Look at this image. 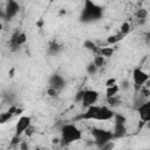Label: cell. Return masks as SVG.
<instances>
[{
	"label": "cell",
	"mask_w": 150,
	"mask_h": 150,
	"mask_svg": "<svg viewBox=\"0 0 150 150\" xmlns=\"http://www.w3.org/2000/svg\"><path fill=\"white\" fill-rule=\"evenodd\" d=\"M60 138L62 145H70L83 138V131L74 123H66L60 130Z\"/></svg>",
	"instance_id": "cell-1"
},
{
	"label": "cell",
	"mask_w": 150,
	"mask_h": 150,
	"mask_svg": "<svg viewBox=\"0 0 150 150\" xmlns=\"http://www.w3.org/2000/svg\"><path fill=\"white\" fill-rule=\"evenodd\" d=\"M91 136H93L94 143H95L98 148L102 146L103 144H105V143L112 141V138H115L111 130H107V129L101 128V127H100V128H97V127H96V128H93V129H91Z\"/></svg>",
	"instance_id": "cell-2"
},
{
	"label": "cell",
	"mask_w": 150,
	"mask_h": 150,
	"mask_svg": "<svg viewBox=\"0 0 150 150\" xmlns=\"http://www.w3.org/2000/svg\"><path fill=\"white\" fill-rule=\"evenodd\" d=\"M131 76H132V87L135 88L136 91H138L146 83V81L150 80V75L145 70H143L142 68H139V67L134 68Z\"/></svg>",
	"instance_id": "cell-3"
},
{
	"label": "cell",
	"mask_w": 150,
	"mask_h": 150,
	"mask_svg": "<svg viewBox=\"0 0 150 150\" xmlns=\"http://www.w3.org/2000/svg\"><path fill=\"white\" fill-rule=\"evenodd\" d=\"M84 9H83V20L86 21H89V20H95L97 18L101 16V13H102V9L95 5L94 2L91 1H86L84 2Z\"/></svg>",
	"instance_id": "cell-4"
},
{
	"label": "cell",
	"mask_w": 150,
	"mask_h": 150,
	"mask_svg": "<svg viewBox=\"0 0 150 150\" xmlns=\"http://www.w3.org/2000/svg\"><path fill=\"white\" fill-rule=\"evenodd\" d=\"M98 96H100V94H98L96 90H94V89H84V90H83L82 101H81L82 107L88 108V107H90V105L96 104V102H97V100H98Z\"/></svg>",
	"instance_id": "cell-5"
},
{
	"label": "cell",
	"mask_w": 150,
	"mask_h": 150,
	"mask_svg": "<svg viewBox=\"0 0 150 150\" xmlns=\"http://www.w3.org/2000/svg\"><path fill=\"white\" fill-rule=\"evenodd\" d=\"M27 41V35L25 32H14L9 39V47L12 50L19 49L20 46L25 45Z\"/></svg>",
	"instance_id": "cell-6"
},
{
	"label": "cell",
	"mask_w": 150,
	"mask_h": 150,
	"mask_svg": "<svg viewBox=\"0 0 150 150\" xmlns=\"http://www.w3.org/2000/svg\"><path fill=\"white\" fill-rule=\"evenodd\" d=\"M29 125H32V117L30 116H21L19 117V120L15 123V136L20 137L22 134H25V131L29 128Z\"/></svg>",
	"instance_id": "cell-7"
},
{
	"label": "cell",
	"mask_w": 150,
	"mask_h": 150,
	"mask_svg": "<svg viewBox=\"0 0 150 150\" xmlns=\"http://www.w3.org/2000/svg\"><path fill=\"white\" fill-rule=\"evenodd\" d=\"M115 116V111L108 107V105H100V110H98V115L96 121L98 122H109L111 120H114Z\"/></svg>",
	"instance_id": "cell-8"
},
{
	"label": "cell",
	"mask_w": 150,
	"mask_h": 150,
	"mask_svg": "<svg viewBox=\"0 0 150 150\" xmlns=\"http://www.w3.org/2000/svg\"><path fill=\"white\" fill-rule=\"evenodd\" d=\"M98 110H100V105H97V104L90 105L86 109V111L83 114L80 115V120H82V121H96L97 115H98Z\"/></svg>",
	"instance_id": "cell-9"
},
{
	"label": "cell",
	"mask_w": 150,
	"mask_h": 150,
	"mask_svg": "<svg viewBox=\"0 0 150 150\" xmlns=\"http://www.w3.org/2000/svg\"><path fill=\"white\" fill-rule=\"evenodd\" d=\"M136 110H137V114L141 121H143L144 123L150 122V101L144 102Z\"/></svg>",
	"instance_id": "cell-10"
},
{
	"label": "cell",
	"mask_w": 150,
	"mask_h": 150,
	"mask_svg": "<svg viewBox=\"0 0 150 150\" xmlns=\"http://www.w3.org/2000/svg\"><path fill=\"white\" fill-rule=\"evenodd\" d=\"M49 87L60 91L64 87V79L61 75H57V74L52 75L50 79H49Z\"/></svg>",
	"instance_id": "cell-11"
},
{
	"label": "cell",
	"mask_w": 150,
	"mask_h": 150,
	"mask_svg": "<svg viewBox=\"0 0 150 150\" xmlns=\"http://www.w3.org/2000/svg\"><path fill=\"white\" fill-rule=\"evenodd\" d=\"M16 105H12L6 112H1V115H0V122L1 123H6V122H8L13 116H15V112H16Z\"/></svg>",
	"instance_id": "cell-12"
},
{
	"label": "cell",
	"mask_w": 150,
	"mask_h": 150,
	"mask_svg": "<svg viewBox=\"0 0 150 150\" xmlns=\"http://www.w3.org/2000/svg\"><path fill=\"white\" fill-rule=\"evenodd\" d=\"M111 131L114 134V137H122L127 134L128 129H127L125 124H115L114 123V129Z\"/></svg>",
	"instance_id": "cell-13"
},
{
	"label": "cell",
	"mask_w": 150,
	"mask_h": 150,
	"mask_svg": "<svg viewBox=\"0 0 150 150\" xmlns=\"http://www.w3.org/2000/svg\"><path fill=\"white\" fill-rule=\"evenodd\" d=\"M19 11V5L15 1H9L7 4V8H6V14L7 16H13L14 14H16V12Z\"/></svg>",
	"instance_id": "cell-14"
},
{
	"label": "cell",
	"mask_w": 150,
	"mask_h": 150,
	"mask_svg": "<svg viewBox=\"0 0 150 150\" xmlns=\"http://www.w3.org/2000/svg\"><path fill=\"white\" fill-rule=\"evenodd\" d=\"M114 52H115L114 47H111V46H103V47H100L98 54L102 55L103 57H111L114 55Z\"/></svg>",
	"instance_id": "cell-15"
},
{
	"label": "cell",
	"mask_w": 150,
	"mask_h": 150,
	"mask_svg": "<svg viewBox=\"0 0 150 150\" xmlns=\"http://www.w3.org/2000/svg\"><path fill=\"white\" fill-rule=\"evenodd\" d=\"M121 88L118 84H115L112 87H108L105 89V98H109V97H114V96H117V94L120 93Z\"/></svg>",
	"instance_id": "cell-16"
},
{
	"label": "cell",
	"mask_w": 150,
	"mask_h": 150,
	"mask_svg": "<svg viewBox=\"0 0 150 150\" xmlns=\"http://www.w3.org/2000/svg\"><path fill=\"white\" fill-rule=\"evenodd\" d=\"M93 63L100 69V68H102V67L104 66V63H105V57H103V56L100 55V54H95V56H94V59H93Z\"/></svg>",
	"instance_id": "cell-17"
},
{
	"label": "cell",
	"mask_w": 150,
	"mask_h": 150,
	"mask_svg": "<svg viewBox=\"0 0 150 150\" xmlns=\"http://www.w3.org/2000/svg\"><path fill=\"white\" fill-rule=\"evenodd\" d=\"M123 34H121V33H118V34H115V35H111V36H109L108 39H107V45H109V46H111V45H116L118 41H121L122 39H123Z\"/></svg>",
	"instance_id": "cell-18"
},
{
	"label": "cell",
	"mask_w": 150,
	"mask_h": 150,
	"mask_svg": "<svg viewBox=\"0 0 150 150\" xmlns=\"http://www.w3.org/2000/svg\"><path fill=\"white\" fill-rule=\"evenodd\" d=\"M148 11L145 9V8H138L137 11H136V13H135V15H136V18L138 19V20H141V21H144L146 18H148Z\"/></svg>",
	"instance_id": "cell-19"
},
{
	"label": "cell",
	"mask_w": 150,
	"mask_h": 150,
	"mask_svg": "<svg viewBox=\"0 0 150 150\" xmlns=\"http://www.w3.org/2000/svg\"><path fill=\"white\" fill-rule=\"evenodd\" d=\"M105 101H107V103H108V107H110V108H111V107L115 108V107H118V105H120V100L117 98V96L105 98Z\"/></svg>",
	"instance_id": "cell-20"
},
{
	"label": "cell",
	"mask_w": 150,
	"mask_h": 150,
	"mask_svg": "<svg viewBox=\"0 0 150 150\" xmlns=\"http://www.w3.org/2000/svg\"><path fill=\"white\" fill-rule=\"evenodd\" d=\"M130 29H131V26H130V23H129L128 21H125V22H123V23L121 25V28H120V33H121V34H123V35H127V34L130 32Z\"/></svg>",
	"instance_id": "cell-21"
},
{
	"label": "cell",
	"mask_w": 150,
	"mask_h": 150,
	"mask_svg": "<svg viewBox=\"0 0 150 150\" xmlns=\"http://www.w3.org/2000/svg\"><path fill=\"white\" fill-rule=\"evenodd\" d=\"M114 146H115L114 142H112V141H110V142H108V143L103 144L102 146H100V148H98V150H112V149H114Z\"/></svg>",
	"instance_id": "cell-22"
},
{
	"label": "cell",
	"mask_w": 150,
	"mask_h": 150,
	"mask_svg": "<svg viewBox=\"0 0 150 150\" xmlns=\"http://www.w3.org/2000/svg\"><path fill=\"white\" fill-rule=\"evenodd\" d=\"M49 50H50L52 53L56 54V53L60 50V45H59L57 42H52L50 46H49Z\"/></svg>",
	"instance_id": "cell-23"
},
{
	"label": "cell",
	"mask_w": 150,
	"mask_h": 150,
	"mask_svg": "<svg viewBox=\"0 0 150 150\" xmlns=\"http://www.w3.org/2000/svg\"><path fill=\"white\" fill-rule=\"evenodd\" d=\"M97 69H98V68H97L93 62H91L90 64H88V66H87V71H88L90 75H94V74L97 71Z\"/></svg>",
	"instance_id": "cell-24"
},
{
	"label": "cell",
	"mask_w": 150,
	"mask_h": 150,
	"mask_svg": "<svg viewBox=\"0 0 150 150\" xmlns=\"http://www.w3.org/2000/svg\"><path fill=\"white\" fill-rule=\"evenodd\" d=\"M57 94H59V90L48 87V89H47V95H48V96H50V97H56Z\"/></svg>",
	"instance_id": "cell-25"
},
{
	"label": "cell",
	"mask_w": 150,
	"mask_h": 150,
	"mask_svg": "<svg viewBox=\"0 0 150 150\" xmlns=\"http://www.w3.org/2000/svg\"><path fill=\"white\" fill-rule=\"evenodd\" d=\"M35 134V127L32 124V125H29V128L25 131V136H27V137H30L32 135H34Z\"/></svg>",
	"instance_id": "cell-26"
},
{
	"label": "cell",
	"mask_w": 150,
	"mask_h": 150,
	"mask_svg": "<svg viewBox=\"0 0 150 150\" xmlns=\"http://www.w3.org/2000/svg\"><path fill=\"white\" fill-rule=\"evenodd\" d=\"M105 87L108 88V87H112V86H115V84H117L116 83V79L115 77H109L107 81H105Z\"/></svg>",
	"instance_id": "cell-27"
},
{
	"label": "cell",
	"mask_w": 150,
	"mask_h": 150,
	"mask_svg": "<svg viewBox=\"0 0 150 150\" xmlns=\"http://www.w3.org/2000/svg\"><path fill=\"white\" fill-rule=\"evenodd\" d=\"M19 149H20V150H29L28 143H27L26 141H21L20 144H19Z\"/></svg>",
	"instance_id": "cell-28"
},
{
	"label": "cell",
	"mask_w": 150,
	"mask_h": 150,
	"mask_svg": "<svg viewBox=\"0 0 150 150\" xmlns=\"http://www.w3.org/2000/svg\"><path fill=\"white\" fill-rule=\"evenodd\" d=\"M145 128L150 130V122H148V123H145Z\"/></svg>",
	"instance_id": "cell-29"
},
{
	"label": "cell",
	"mask_w": 150,
	"mask_h": 150,
	"mask_svg": "<svg viewBox=\"0 0 150 150\" xmlns=\"http://www.w3.org/2000/svg\"><path fill=\"white\" fill-rule=\"evenodd\" d=\"M34 150H45V149H41V148H35Z\"/></svg>",
	"instance_id": "cell-30"
}]
</instances>
